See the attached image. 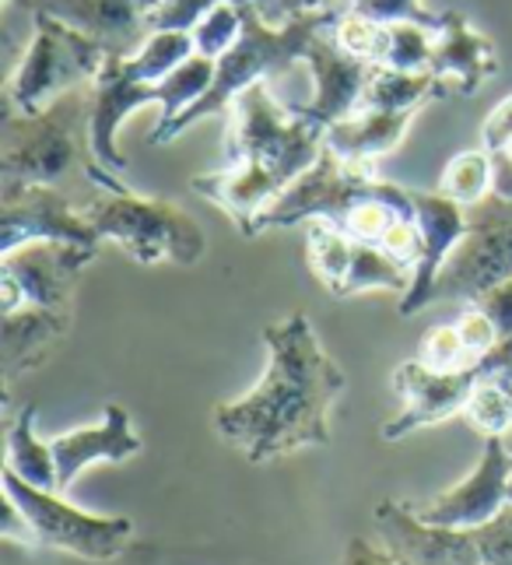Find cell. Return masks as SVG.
Wrapping results in <instances>:
<instances>
[{"label":"cell","instance_id":"obj_1","mask_svg":"<svg viewBox=\"0 0 512 565\" xmlns=\"http://www.w3.org/2000/svg\"><path fill=\"white\" fill-rule=\"evenodd\" d=\"M267 369L239 401L214 407V433L249 463H267L306 446H330V407L344 394V369L333 362L309 317L295 313L264 330Z\"/></svg>","mask_w":512,"mask_h":565},{"label":"cell","instance_id":"obj_2","mask_svg":"<svg viewBox=\"0 0 512 565\" xmlns=\"http://www.w3.org/2000/svg\"><path fill=\"white\" fill-rule=\"evenodd\" d=\"M85 180L103 193L130 186L98 162L92 148V88H71L43 113H18L4 103L0 124V190L56 186Z\"/></svg>","mask_w":512,"mask_h":565},{"label":"cell","instance_id":"obj_3","mask_svg":"<svg viewBox=\"0 0 512 565\" xmlns=\"http://www.w3.org/2000/svg\"><path fill=\"white\" fill-rule=\"evenodd\" d=\"M312 218L338 225L359 243H383V236L401 218H415V198L404 186L383 183L376 177V166L348 162L323 148L320 162L306 169L256 218L253 236H260L267 228L306 225Z\"/></svg>","mask_w":512,"mask_h":565},{"label":"cell","instance_id":"obj_4","mask_svg":"<svg viewBox=\"0 0 512 565\" xmlns=\"http://www.w3.org/2000/svg\"><path fill=\"white\" fill-rule=\"evenodd\" d=\"M239 4H243V35L235 39V46L228 53L214 61L211 88L186 113L175 116L169 127L154 130L151 145L175 141L183 130H190L196 120H207V116H225L246 88H253L256 82H267L270 74L288 71L295 61H306L312 35L320 29H330L344 14V11H323V14L295 18L288 25H270L253 11V4H246V0H239Z\"/></svg>","mask_w":512,"mask_h":565},{"label":"cell","instance_id":"obj_5","mask_svg":"<svg viewBox=\"0 0 512 565\" xmlns=\"http://www.w3.org/2000/svg\"><path fill=\"white\" fill-rule=\"evenodd\" d=\"M214 82V61L211 56L193 53L183 67H175L162 82H141L134 77L124 64V56H109L92 82V148L98 154V162L113 172H124L127 159L116 134H120L124 120L141 106H162L159 127H169L175 116L186 113Z\"/></svg>","mask_w":512,"mask_h":565},{"label":"cell","instance_id":"obj_6","mask_svg":"<svg viewBox=\"0 0 512 565\" xmlns=\"http://www.w3.org/2000/svg\"><path fill=\"white\" fill-rule=\"evenodd\" d=\"M98 236L113 239L130 260L145 267L175 264L193 267L204 257L207 236L190 214L162 198H141V193H98L82 204Z\"/></svg>","mask_w":512,"mask_h":565},{"label":"cell","instance_id":"obj_7","mask_svg":"<svg viewBox=\"0 0 512 565\" xmlns=\"http://www.w3.org/2000/svg\"><path fill=\"white\" fill-rule=\"evenodd\" d=\"M106 61L109 53L85 32L71 29L61 18L32 14V43L11 74L4 103L18 113H43L71 88L92 85Z\"/></svg>","mask_w":512,"mask_h":565},{"label":"cell","instance_id":"obj_8","mask_svg":"<svg viewBox=\"0 0 512 565\" xmlns=\"http://www.w3.org/2000/svg\"><path fill=\"white\" fill-rule=\"evenodd\" d=\"M327 148V127L306 120L295 109L274 103L264 82H256L235 99V138L232 159L264 162L285 190L320 162Z\"/></svg>","mask_w":512,"mask_h":565},{"label":"cell","instance_id":"obj_9","mask_svg":"<svg viewBox=\"0 0 512 565\" xmlns=\"http://www.w3.org/2000/svg\"><path fill=\"white\" fill-rule=\"evenodd\" d=\"M4 495L18 502L35 534V548H56L88 562L120 558L134 541V520L127 516H98L77 510L64 499V492L35 489L4 467Z\"/></svg>","mask_w":512,"mask_h":565},{"label":"cell","instance_id":"obj_10","mask_svg":"<svg viewBox=\"0 0 512 565\" xmlns=\"http://www.w3.org/2000/svg\"><path fill=\"white\" fill-rule=\"evenodd\" d=\"M502 281H512V201L491 193L481 204L467 207V236L446 260L431 302H478Z\"/></svg>","mask_w":512,"mask_h":565},{"label":"cell","instance_id":"obj_11","mask_svg":"<svg viewBox=\"0 0 512 565\" xmlns=\"http://www.w3.org/2000/svg\"><path fill=\"white\" fill-rule=\"evenodd\" d=\"M95 249L71 243H29L0 260V317L22 306H43L71 313L74 285L92 264Z\"/></svg>","mask_w":512,"mask_h":565},{"label":"cell","instance_id":"obj_12","mask_svg":"<svg viewBox=\"0 0 512 565\" xmlns=\"http://www.w3.org/2000/svg\"><path fill=\"white\" fill-rule=\"evenodd\" d=\"M29 243H71L95 249L103 246L98 228L56 186H18L0 190V253Z\"/></svg>","mask_w":512,"mask_h":565},{"label":"cell","instance_id":"obj_13","mask_svg":"<svg viewBox=\"0 0 512 565\" xmlns=\"http://www.w3.org/2000/svg\"><path fill=\"white\" fill-rule=\"evenodd\" d=\"M484 376H499L491 359L478 369H467V373H431L418 359H410L404 365H397L393 373V390L404 401V412L393 418L390 425H383V439H404L410 433L428 425H439L452 415L463 412V404L470 397Z\"/></svg>","mask_w":512,"mask_h":565},{"label":"cell","instance_id":"obj_14","mask_svg":"<svg viewBox=\"0 0 512 565\" xmlns=\"http://www.w3.org/2000/svg\"><path fill=\"white\" fill-rule=\"evenodd\" d=\"M509 481H512V454L502 439H484V454L478 467L460 484H452L442 495L422 505H410L425 523L436 527H484L509 505Z\"/></svg>","mask_w":512,"mask_h":565},{"label":"cell","instance_id":"obj_15","mask_svg":"<svg viewBox=\"0 0 512 565\" xmlns=\"http://www.w3.org/2000/svg\"><path fill=\"white\" fill-rule=\"evenodd\" d=\"M29 14L61 18L95 39L109 56H134L151 35V14L162 0H18Z\"/></svg>","mask_w":512,"mask_h":565},{"label":"cell","instance_id":"obj_16","mask_svg":"<svg viewBox=\"0 0 512 565\" xmlns=\"http://www.w3.org/2000/svg\"><path fill=\"white\" fill-rule=\"evenodd\" d=\"M306 64L312 71V85H317V92H312L309 106H291L295 113L320 127H333L359 113L372 64L341 50L338 39L330 35V29H320L312 35V43L306 50Z\"/></svg>","mask_w":512,"mask_h":565},{"label":"cell","instance_id":"obj_17","mask_svg":"<svg viewBox=\"0 0 512 565\" xmlns=\"http://www.w3.org/2000/svg\"><path fill=\"white\" fill-rule=\"evenodd\" d=\"M380 541L401 552L410 565H484L474 527H436L425 523L407 502L383 499L376 505Z\"/></svg>","mask_w":512,"mask_h":565},{"label":"cell","instance_id":"obj_18","mask_svg":"<svg viewBox=\"0 0 512 565\" xmlns=\"http://www.w3.org/2000/svg\"><path fill=\"white\" fill-rule=\"evenodd\" d=\"M415 214H418V225H422V260L415 267V281H410L407 296H401V313L410 317L425 309L431 302V291H436V281L442 275L446 260L457 253V246L467 236V207L457 204L452 198L439 190H425L415 193Z\"/></svg>","mask_w":512,"mask_h":565},{"label":"cell","instance_id":"obj_19","mask_svg":"<svg viewBox=\"0 0 512 565\" xmlns=\"http://www.w3.org/2000/svg\"><path fill=\"white\" fill-rule=\"evenodd\" d=\"M50 450L56 460V489L67 495L92 463H124L141 454V436L134 433L124 404H106L103 422L50 439Z\"/></svg>","mask_w":512,"mask_h":565},{"label":"cell","instance_id":"obj_20","mask_svg":"<svg viewBox=\"0 0 512 565\" xmlns=\"http://www.w3.org/2000/svg\"><path fill=\"white\" fill-rule=\"evenodd\" d=\"M431 74L446 82L449 92L474 95L488 77L499 74V53L488 35H481L460 11L439 14L436 53H431Z\"/></svg>","mask_w":512,"mask_h":565},{"label":"cell","instance_id":"obj_21","mask_svg":"<svg viewBox=\"0 0 512 565\" xmlns=\"http://www.w3.org/2000/svg\"><path fill=\"white\" fill-rule=\"evenodd\" d=\"M190 186L211 204H218L228 218L239 225L243 236H253L256 218L285 193V183L274 177L264 162H253V159H232V166L218 172L193 177Z\"/></svg>","mask_w":512,"mask_h":565},{"label":"cell","instance_id":"obj_22","mask_svg":"<svg viewBox=\"0 0 512 565\" xmlns=\"http://www.w3.org/2000/svg\"><path fill=\"white\" fill-rule=\"evenodd\" d=\"M71 313L43 306H22L0 317V362H4V383L14 386L22 373L43 365L50 352L67 334Z\"/></svg>","mask_w":512,"mask_h":565},{"label":"cell","instance_id":"obj_23","mask_svg":"<svg viewBox=\"0 0 512 565\" xmlns=\"http://www.w3.org/2000/svg\"><path fill=\"white\" fill-rule=\"evenodd\" d=\"M422 109H359L348 120L327 127V148L348 162H369L390 154L404 141V134Z\"/></svg>","mask_w":512,"mask_h":565},{"label":"cell","instance_id":"obj_24","mask_svg":"<svg viewBox=\"0 0 512 565\" xmlns=\"http://www.w3.org/2000/svg\"><path fill=\"white\" fill-rule=\"evenodd\" d=\"M449 88L431 71L372 67L359 109H422L431 99H446Z\"/></svg>","mask_w":512,"mask_h":565},{"label":"cell","instance_id":"obj_25","mask_svg":"<svg viewBox=\"0 0 512 565\" xmlns=\"http://www.w3.org/2000/svg\"><path fill=\"white\" fill-rule=\"evenodd\" d=\"M410 281H415V270H410L407 264H401L397 257H390L380 243H359V239H354L351 260H348V275H344V281L338 285L333 296L351 299V296H362V291H376V288L407 296Z\"/></svg>","mask_w":512,"mask_h":565},{"label":"cell","instance_id":"obj_26","mask_svg":"<svg viewBox=\"0 0 512 565\" xmlns=\"http://www.w3.org/2000/svg\"><path fill=\"white\" fill-rule=\"evenodd\" d=\"M4 467L18 478H25L35 489H50V492H61L56 489V460L50 443H43L35 436V404L22 407L18 418L8 428V457Z\"/></svg>","mask_w":512,"mask_h":565},{"label":"cell","instance_id":"obj_27","mask_svg":"<svg viewBox=\"0 0 512 565\" xmlns=\"http://www.w3.org/2000/svg\"><path fill=\"white\" fill-rule=\"evenodd\" d=\"M439 193L452 198L463 207H474L484 198L495 193V159L488 148H470L460 151L457 159H449V166L439 177Z\"/></svg>","mask_w":512,"mask_h":565},{"label":"cell","instance_id":"obj_28","mask_svg":"<svg viewBox=\"0 0 512 565\" xmlns=\"http://www.w3.org/2000/svg\"><path fill=\"white\" fill-rule=\"evenodd\" d=\"M470 428H478L484 439H502L512 428V380L509 376H484L463 404Z\"/></svg>","mask_w":512,"mask_h":565},{"label":"cell","instance_id":"obj_29","mask_svg":"<svg viewBox=\"0 0 512 565\" xmlns=\"http://www.w3.org/2000/svg\"><path fill=\"white\" fill-rule=\"evenodd\" d=\"M193 53V32H151L141 50L134 56H124V64L141 82H162L175 67H183Z\"/></svg>","mask_w":512,"mask_h":565},{"label":"cell","instance_id":"obj_30","mask_svg":"<svg viewBox=\"0 0 512 565\" xmlns=\"http://www.w3.org/2000/svg\"><path fill=\"white\" fill-rule=\"evenodd\" d=\"M330 35L338 39L341 50H348L351 56H359V61L372 67L383 64L386 46H390V25L376 22V18H365L359 11H344L338 22L330 25Z\"/></svg>","mask_w":512,"mask_h":565},{"label":"cell","instance_id":"obj_31","mask_svg":"<svg viewBox=\"0 0 512 565\" xmlns=\"http://www.w3.org/2000/svg\"><path fill=\"white\" fill-rule=\"evenodd\" d=\"M418 362L425 369H431V373H467V369L484 365L470 355V348H467L457 323L431 327L418 344Z\"/></svg>","mask_w":512,"mask_h":565},{"label":"cell","instance_id":"obj_32","mask_svg":"<svg viewBox=\"0 0 512 565\" xmlns=\"http://www.w3.org/2000/svg\"><path fill=\"white\" fill-rule=\"evenodd\" d=\"M436 53V29L415 22H390V46L380 67L393 71H428Z\"/></svg>","mask_w":512,"mask_h":565},{"label":"cell","instance_id":"obj_33","mask_svg":"<svg viewBox=\"0 0 512 565\" xmlns=\"http://www.w3.org/2000/svg\"><path fill=\"white\" fill-rule=\"evenodd\" d=\"M239 35H243V4L239 0H225V4H218L207 18H201V25L193 29V46L201 56L218 61L222 53L235 46Z\"/></svg>","mask_w":512,"mask_h":565},{"label":"cell","instance_id":"obj_34","mask_svg":"<svg viewBox=\"0 0 512 565\" xmlns=\"http://www.w3.org/2000/svg\"><path fill=\"white\" fill-rule=\"evenodd\" d=\"M225 0H162L151 14V32H193Z\"/></svg>","mask_w":512,"mask_h":565},{"label":"cell","instance_id":"obj_35","mask_svg":"<svg viewBox=\"0 0 512 565\" xmlns=\"http://www.w3.org/2000/svg\"><path fill=\"white\" fill-rule=\"evenodd\" d=\"M351 11H359L376 22H415L425 29L439 32V14H431L422 8V0H351Z\"/></svg>","mask_w":512,"mask_h":565},{"label":"cell","instance_id":"obj_36","mask_svg":"<svg viewBox=\"0 0 512 565\" xmlns=\"http://www.w3.org/2000/svg\"><path fill=\"white\" fill-rule=\"evenodd\" d=\"M253 11L270 25H288L295 18L323 14V11H351V0H246Z\"/></svg>","mask_w":512,"mask_h":565},{"label":"cell","instance_id":"obj_37","mask_svg":"<svg viewBox=\"0 0 512 565\" xmlns=\"http://www.w3.org/2000/svg\"><path fill=\"white\" fill-rule=\"evenodd\" d=\"M338 565H410L401 552H393L386 541L351 537Z\"/></svg>","mask_w":512,"mask_h":565},{"label":"cell","instance_id":"obj_38","mask_svg":"<svg viewBox=\"0 0 512 565\" xmlns=\"http://www.w3.org/2000/svg\"><path fill=\"white\" fill-rule=\"evenodd\" d=\"M478 306L484 309L491 320H495L502 341H509L512 338V281H502L491 291H484V296L478 299Z\"/></svg>","mask_w":512,"mask_h":565},{"label":"cell","instance_id":"obj_39","mask_svg":"<svg viewBox=\"0 0 512 565\" xmlns=\"http://www.w3.org/2000/svg\"><path fill=\"white\" fill-rule=\"evenodd\" d=\"M509 138H512V95L488 113V120L481 127V148L499 151Z\"/></svg>","mask_w":512,"mask_h":565},{"label":"cell","instance_id":"obj_40","mask_svg":"<svg viewBox=\"0 0 512 565\" xmlns=\"http://www.w3.org/2000/svg\"><path fill=\"white\" fill-rule=\"evenodd\" d=\"M0 534H4V541H18L25 544V548H35V534L29 527L25 513L18 510V502L4 495V527H0Z\"/></svg>","mask_w":512,"mask_h":565},{"label":"cell","instance_id":"obj_41","mask_svg":"<svg viewBox=\"0 0 512 565\" xmlns=\"http://www.w3.org/2000/svg\"><path fill=\"white\" fill-rule=\"evenodd\" d=\"M491 159H495V193L512 201V159L505 154H491Z\"/></svg>","mask_w":512,"mask_h":565},{"label":"cell","instance_id":"obj_42","mask_svg":"<svg viewBox=\"0 0 512 565\" xmlns=\"http://www.w3.org/2000/svg\"><path fill=\"white\" fill-rule=\"evenodd\" d=\"M509 502H512V481H509Z\"/></svg>","mask_w":512,"mask_h":565}]
</instances>
